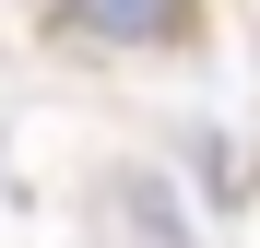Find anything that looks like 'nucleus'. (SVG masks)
Wrapping results in <instances>:
<instances>
[{"mask_svg":"<svg viewBox=\"0 0 260 248\" xmlns=\"http://www.w3.org/2000/svg\"><path fill=\"white\" fill-rule=\"evenodd\" d=\"M48 12L71 24V36H95V48H189L201 36V0H48Z\"/></svg>","mask_w":260,"mask_h":248,"instance_id":"obj_1","label":"nucleus"}]
</instances>
